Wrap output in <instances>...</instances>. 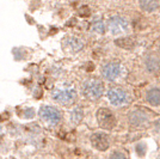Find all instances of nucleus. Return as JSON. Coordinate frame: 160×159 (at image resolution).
Masks as SVG:
<instances>
[{
	"mask_svg": "<svg viewBox=\"0 0 160 159\" xmlns=\"http://www.w3.org/2000/svg\"><path fill=\"white\" fill-rule=\"evenodd\" d=\"M140 6L143 11L153 12L159 7V0H140Z\"/></svg>",
	"mask_w": 160,
	"mask_h": 159,
	"instance_id": "9d476101",
	"label": "nucleus"
},
{
	"mask_svg": "<svg viewBox=\"0 0 160 159\" xmlns=\"http://www.w3.org/2000/svg\"><path fill=\"white\" fill-rule=\"evenodd\" d=\"M65 42H66L68 49H69V50H72V52H78V50H81V49H82V47H84L82 41L80 40V38H77V37H69V38H67Z\"/></svg>",
	"mask_w": 160,
	"mask_h": 159,
	"instance_id": "1a4fd4ad",
	"label": "nucleus"
},
{
	"mask_svg": "<svg viewBox=\"0 0 160 159\" xmlns=\"http://www.w3.org/2000/svg\"><path fill=\"white\" fill-rule=\"evenodd\" d=\"M103 91H104V87H103V84L100 83L99 80L88 79L87 81L84 83L82 93L88 100H98L100 96L103 95Z\"/></svg>",
	"mask_w": 160,
	"mask_h": 159,
	"instance_id": "f03ea898",
	"label": "nucleus"
},
{
	"mask_svg": "<svg viewBox=\"0 0 160 159\" xmlns=\"http://www.w3.org/2000/svg\"><path fill=\"white\" fill-rule=\"evenodd\" d=\"M97 120L99 126L105 129H112L116 126V117L109 109L105 108H102L97 111Z\"/></svg>",
	"mask_w": 160,
	"mask_h": 159,
	"instance_id": "7ed1b4c3",
	"label": "nucleus"
},
{
	"mask_svg": "<svg viewBox=\"0 0 160 159\" xmlns=\"http://www.w3.org/2000/svg\"><path fill=\"white\" fill-rule=\"evenodd\" d=\"M147 100L153 104V105H159L160 104V90L159 89H153L147 93Z\"/></svg>",
	"mask_w": 160,
	"mask_h": 159,
	"instance_id": "9b49d317",
	"label": "nucleus"
},
{
	"mask_svg": "<svg viewBox=\"0 0 160 159\" xmlns=\"http://www.w3.org/2000/svg\"><path fill=\"white\" fill-rule=\"evenodd\" d=\"M40 115L44 122H47L48 125H52V126L56 125L61 119L60 111L56 108L49 105L42 106L40 110Z\"/></svg>",
	"mask_w": 160,
	"mask_h": 159,
	"instance_id": "20e7f679",
	"label": "nucleus"
},
{
	"mask_svg": "<svg viewBox=\"0 0 160 159\" xmlns=\"http://www.w3.org/2000/svg\"><path fill=\"white\" fill-rule=\"evenodd\" d=\"M115 44L118 46L120 48H123V49H132L135 44V42L130 37H120L115 41Z\"/></svg>",
	"mask_w": 160,
	"mask_h": 159,
	"instance_id": "f8f14e48",
	"label": "nucleus"
},
{
	"mask_svg": "<svg viewBox=\"0 0 160 159\" xmlns=\"http://www.w3.org/2000/svg\"><path fill=\"white\" fill-rule=\"evenodd\" d=\"M91 142L93 147H96L99 151H105L109 148V138L107 136V134L104 133H94L91 136Z\"/></svg>",
	"mask_w": 160,
	"mask_h": 159,
	"instance_id": "6e6552de",
	"label": "nucleus"
},
{
	"mask_svg": "<svg viewBox=\"0 0 160 159\" xmlns=\"http://www.w3.org/2000/svg\"><path fill=\"white\" fill-rule=\"evenodd\" d=\"M78 14L80 17H87V16H90V8L87 6H82L81 8H79Z\"/></svg>",
	"mask_w": 160,
	"mask_h": 159,
	"instance_id": "4468645a",
	"label": "nucleus"
},
{
	"mask_svg": "<svg viewBox=\"0 0 160 159\" xmlns=\"http://www.w3.org/2000/svg\"><path fill=\"white\" fill-rule=\"evenodd\" d=\"M108 98L113 105L121 106L127 103L128 93L126 92V90H123L121 87H112L108 91Z\"/></svg>",
	"mask_w": 160,
	"mask_h": 159,
	"instance_id": "39448f33",
	"label": "nucleus"
},
{
	"mask_svg": "<svg viewBox=\"0 0 160 159\" xmlns=\"http://www.w3.org/2000/svg\"><path fill=\"white\" fill-rule=\"evenodd\" d=\"M77 97V92L72 86L56 87L53 92V98L56 103H60L62 105L72 104Z\"/></svg>",
	"mask_w": 160,
	"mask_h": 159,
	"instance_id": "f257e3e1",
	"label": "nucleus"
},
{
	"mask_svg": "<svg viewBox=\"0 0 160 159\" xmlns=\"http://www.w3.org/2000/svg\"><path fill=\"white\" fill-rule=\"evenodd\" d=\"M121 74V66L116 62L107 64L102 68V75L108 80H115Z\"/></svg>",
	"mask_w": 160,
	"mask_h": 159,
	"instance_id": "0eeeda50",
	"label": "nucleus"
},
{
	"mask_svg": "<svg viewBox=\"0 0 160 159\" xmlns=\"http://www.w3.org/2000/svg\"><path fill=\"white\" fill-rule=\"evenodd\" d=\"M82 119V110H81V108H75L73 110V113H72V120H73L74 123H78L80 122Z\"/></svg>",
	"mask_w": 160,
	"mask_h": 159,
	"instance_id": "ddd939ff",
	"label": "nucleus"
},
{
	"mask_svg": "<svg viewBox=\"0 0 160 159\" xmlns=\"http://www.w3.org/2000/svg\"><path fill=\"white\" fill-rule=\"evenodd\" d=\"M111 159H126V157L122 153H113L111 156Z\"/></svg>",
	"mask_w": 160,
	"mask_h": 159,
	"instance_id": "dca6fc26",
	"label": "nucleus"
},
{
	"mask_svg": "<svg viewBox=\"0 0 160 159\" xmlns=\"http://www.w3.org/2000/svg\"><path fill=\"white\" fill-rule=\"evenodd\" d=\"M93 30L96 33H104V25H103V23L102 22H98V23H94L93 25Z\"/></svg>",
	"mask_w": 160,
	"mask_h": 159,
	"instance_id": "2eb2a0df",
	"label": "nucleus"
},
{
	"mask_svg": "<svg viewBox=\"0 0 160 159\" xmlns=\"http://www.w3.org/2000/svg\"><path fill=\"white\" fill-rule=\"evenodd\" d=\"M109 30L113 35H121L124 33L128 30V22L121 17H113L108 23Z\"/></svg>",
	"mask_w": 160,
	"mask_h": 159,
	"instance_id": "423d86ee",
	"label": "nucleus"
}]
</instances>
